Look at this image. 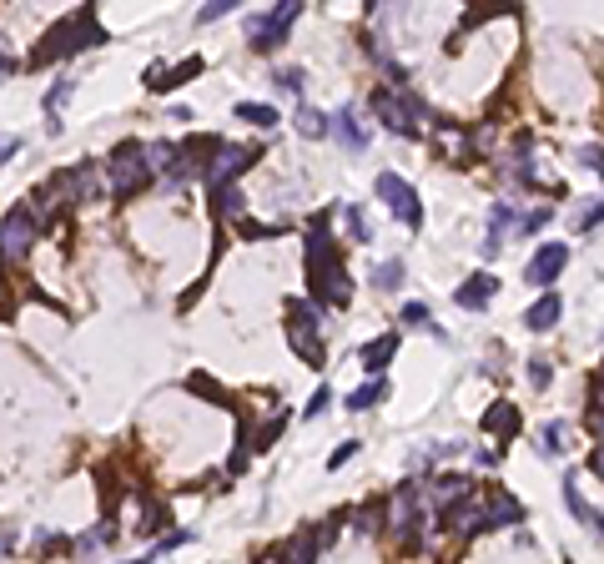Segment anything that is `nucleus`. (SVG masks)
I'll return each mask as SVG.
<instances>
[{
  "mask_svg": "<svg viewBox=\"0 0 604 564\" xmlns=\"http://www.w3.org/2000/svg\"><path fill=\"white\" fill-rule=\"evenodd\" d=\"M302 262H307V287H313L317 303H333L343 307L353 297V282H347L343 262H337V247L327 237V217H317L307 227V247H302Z\"/></svg>",
  "mask_w": 604,
  "mask_h": 564,
  "instance_id": "obj_1",
  "label": "nucleus"
},
{
  "mask_svg": "<svg viewBox=\"0 0 604 564\" xmlns=\"http://www.w3.org/2000/svg\"><path fill=\"white\" fill-rule=\"evenodd\" d=\"M86 45H106V31L96 25V11H91V5H81V11L65 15V21L45 35V45L35 51V65L55 61V55H76V51H86Z\"/></svg>",
  "mask_w": 604,
  "mask_h": 564,
  "instance_id": "obj_2",
  "label": "nucleus"
},
{
  "mask_svg": "<svg viewBox=\"0 0 604 564\" xmlns=\"http://www.w3.org/2000/svg\"><path fill=\"white\" fill-rule=\"evenodd\" d=\"M373 111H378V121H383L393 136H418L423 121H428L423 96H418V91H408V86H378L373 91Z\"/></svg>",
  "mask_w": 604,
  "mask_h": 564,
  "instance_id": "obj_3",
  "label": "nucleus"
},
{
  "mask_svg": "<svg viewBox=\"0 0 604 564\" xmlns=\"http://www.w3.org/2000/svg\"><path fill=\"white\" fill-rule=\"evenodd\" d=\"M146 146L141 141H121L116 152L106 156V186H111V196H136L141 186H146Z\"/></svg>",
  "mask_w": 604,
  "mask_h": 564,
  "instance_id": "obj_4",
  "label": "nucleus"
},
{
  "mask_svg": "<svg viewBox=\"0 0 604 564\" xmlns=\"http://www.w3.org/2000/svg\"><path fill=\"white\" fill-rule=\"evenodd\" d=\"M287 333H292V347L302 353V363H307V368H323L327 347H323V323H317L313 303H287Z\"/></svg>",
  "mask_w": 604,
  "mask_h": 564,
  "instance_id": "obj_5",
  "label": "nucleus"
},
{
  "mask_svg": "<svg viewBox=\"0 0 604 564\" xmlns=\"http://www.w3.org/2000/svg\"><path fill=\"white\" fill-rule=\"evenodd\" d=\"M297 15H302V0H282V5H272V11L252 15V21H247V41L257 45V51H272V45L287 41V31H292Z\"/></svg>",
  "mask_w": 604,
  "mask_h": 564,
  "instance_id": "obj_6",
  "label": "nucleus"
},
{
  "mask_svg": "<svg viewBox=\"0 0 604 564\" xmlns=\"http://www.w3.org/2000/svg\"><path fill=\"white\" fill-rule=\"evenodd\" d=\"M35 232H41V222H35L31 206H11V212L0 217V262H21L25 252H31Z\"/></svg>",
  "mask_w": 604,
  "mask_h": 564,
  "instance_id": "obj_7",
  "label": "nucleus"
},
{
  "mask_svg": "<svg viewBox=\"0 0 604 564\" xmlns=\"http://www.w3.org/2000/svg\"><path fill=\"white\" fill-rule=\"evenodd\" d=\"M378 196H383V206H388L403 227H423V202H418V192H413L398 172H383V176H378Z\"/></svg>",
  "mask_w": 604,
  "mask_h": 564,
  "instance_id": "obj_8",
  "label": "nucleus"
},
{
  "mask_svg": "<svg viewBox=\"0 0 604 564\" xmlns=\"http://www.w3.org/2000/svg\"><path fill=\"white\" fill-rule=\"evenodd\" d=\"M423 519H428L423 488H418V484H398V488H393V499H388V529L403 539V534L423 529Z\"/></svg>",
  "mask_w": 604,
  "mask_h": 564,
  "instance_id": "obj_9",
  "label": "nucleus"
},
{
  "mask_svg": "<svg viewBox=\"0 0 604 564\" xmlns=\"http://www.w3.org/2000/svg\"><path fill=\"white\" fill-rule=\"evenodd\" d=\"M252 166V146H216L206 162V182L212 186H237V176Z\"/></svg>",
  "mask_w": 604,
  "mask_h": 564,
  "instance_id": "obj_10",
  "label": "nucleus"
},
{
  "mask_svg": "<svg viewBox=\"0 0 604 564\" xmlns=\"http://www.w3.org/2000/svg\"><path fill=\"white\" fill-rule=\"evenodd\" d=\"M564 262H569V247H564V242H544V247L534 252V262H528V282H534V287H544V293H549L554 282H559Z\"/></svg>",
  "mask_w": 604,
  "mask_h": 564,
  "instance_id": "obj_11",
  "label": "nucleus"
},
{
  "mask_svg": "<svg viewBox=\"0 0 604 564\" xmlns=\"http://www.w3.org/2000/svg\"><path fill=\"white\" fill-rule=\"evenodd\" d=\"M468 494H474V484H468L464 474H443V478H433V488L423 494V504H428V514H448L453 504H464Z\"/></svg>",
  "mask_w": 604,
  "mask_h": 564,
  "instance_id": "obj_12",
  "label": "nucleus"
},
{
  "mask_svg": "<svg viewBox=\"0 0 604 564\" xmlns=\"http://www.w3.org/2000/svg\"><path fill=\"white\" fill-rule=\"evenodd\" d=\"M494 293H498L494 272H474V277H464V282H458V293H453V303L464 307V313H484V307L494 303Z\"/></svg>",
  "mask_w": 604,
  "mask_h": 564,
  "instance_id": "obj_13",
  "label": "nucleus"
},
{
  "mask_svg": "<svg viewBox=\"0 0 604 564\" xmlns=\"http://www.w3.org/2000/svg\"><path fill=\"white\" fill-rule=\"evenodd\" d=\"M317 549H323V544H317V534L302 529V534H292V539L272 554V564H317Z\"/></svg>",
  "mask_w": 604,
  "mask_h": 564,
  "instance_id": "obj_14",
  "label": "nucleus"
},
{
  "mask_svg": "<svg viewBox=\"0 0 604 564\" xmlns=\"http://www.w3.org/2000/svg\"><path fill=\"white\" fill-rule=\"evenodd\" d=\"M176 166H182V146H176V141H151L146 146V172L151 176H172L176 182Z\"/></svg>",
  "mask_w": 604,
  "mask_h": 564,
  "instance_id": "obj_15",
  "label": "nucleus"
},
{
  "mask_svg": "<svg viewBox=\"0 0 604 564\" xmlns=\"http://www.w3.org/2000/svg\"><path fill=\"white\" fill-rule=\"evenodd\" d=\"M327 126H333V136L343 141L347 152H363L367 146V131L357 126V116H353V106H343V111H333V116H327Z\"/></svg>",
  "mask_w": 604,
  "mask_h": 564,
  "instance_id": "obj_16",
  "label": "nucleus"
},
{
  "mask_svg": "<svg viewBox=\"0 0 604 564\" xmlns=\"http://www.w3.org/2000/svg\"><path fill=\"white\" fill-rule=\"evenodd\" d=\"M559 313H564L559 293H544L539 303H534V307L524 313V327H528V333H549V327L559 323Z\"/></svg>",
  "mask_w": 604,
  "mask_h": 564,
  "instance_id": "obj_17",
  "label": "nucleus"
},
{
  "mask_svg": "<svg viewBox=\"0 0 604 564\" xmlns=\"http://www.w3.org/2000/svg\"><path fill=\"white\" fill-rule=\"evenodd\" d=\"M484 509H488V529H504V524H518V519H524V504H518L514 494H488Z\"/></svg>",
  "mask_w": 604,
  "mask_h": 564,
  "instance_id": "obj_18",
  "label": "nucleus"
},
{
  "mask_svg": "<svg viewBox=\"0 0 604 564\" xmlns=\"http://www.w3.org/2000/svg\"><path fill=\"white\" fill-rule=\"evenodd\" d=\"M484 428L494 438H514L518 434V408H514V403H494V408L484 413Z\"/></svg>",
  "mask_w": 604,
  "mask_h": 564,
  "instance_id": "obj_19",
  "label": "nucleus"
},
{
  "mask_svg": "<svg viewBox=\"0 0 604 564\" xmlns=\"http://www.w3.org/2000/svg\"><path fill=\"white\" fill-rule=\"evenodd\" d=\"M393 353H398V333H383V337H373V343L363 347V368L378 378V373H383V363H388Z\"/></svg>",
  "mask_w": 604,
  "mask_h": 564,
  "instance_id": "obj_20",
  "label": "nucleus"
},
{
  "mask_svg": "<svg viewBox=\"0 0 604 564\" xmlns=\"http://www.w3.org/2000/svg\"><path fill=\"white\" fill-rule=\"evenodd\" d=\"M564 504H569V514H574V519H579V524H589V529H594V534H599V539H604V514H594L589 504L579 499V488H574V474L564 478Z\"/></svg>",
  "mask_w": 604,
  "mask_h": 564,
  "instance_id": "obj_21",
  "label": "nucleus"
},
{
  "mask_svg": "<svg viewBox=\"0 0 604 564\" xmlns=\"http://www.w3.org/2000/svg\"><path fill=\"white\" fill-rule=\"evenodd\" d=\"M383 398H388V383H383V378H373V383H363L357 393H347V408H353V413H363V408H373V403H383Z\"/></svg>",
  "mask_w": 604,
  "mask_h": 564,
  "instance_id": "obj_22",
  "label": "nucleus"
},
{
  "mask_svg": "<svg viewBox=\"0 0 604 564\" xmlns=\"http://www.w3.org/2000/svg\"><path fill=\"white\" fill-rule=\"evenodd\" d=\"M212 206L222 212V217H242V212H247V202H242L237 186H212Z\"/></svg>",
  "mask_w": 604,
  "mask_h": 564,
  "instance_id": "obj_23",
  "label": "nucleus"
},
{
  "mask_svg": "<svg viewBox=\"0 0 604 564\" xmlns=\"http://www.w3.org/2000/svg\"><path fill=\"white\" fill-rule=\"evenodd\" d=\"M237 116H242V121H252V126H262V131L277 126V106H267V101H242Z\"/></svg>",
  "mask_w": 604,
  "mask_h": 564,
  "instance_id": "obj_24",
  "label": "nucleus"
},
{
  "mask_svg": "<svg viewBox=\"0 0 604 564\" xmlns=\"http://www.w3.org/2000/svg\"><path fill=\"white\" fill-rule=\"evenodd\" d=\"M398 282H403V262L398 257H388V262H378V267H373V287H378V293H393Z\"/></svg>",
  "mask_w": 604,
  "mask_h": 564,
  "instance_id": "obj_25",
  "label": "nucleus"
},
{
  "mask_svg": "<svg viewBox=\"0 0 604 564\" xmlns=\"http://www.w3.org/2000/svg\"><path fill=\"white\" fill-rule=\"evenodd\" d=\"M589 428L604 438V373L594 378V388H589Z\"/></svg>",
  "mask_w": 604,
  "mask_h": 564,
  "instance_id": "obj_26",
  "label": "nucleus"
},
{
  "mask_svg": "<svg viewBox=\"0 0 604 564\" xmlns=\"http://www.w3.org/2000/svg\"><path fill=\"white\" fill-rule=\"evenodd\" d=\"M162 524H166V509H162V504H156V499H141V529H136V534H156Z\"/></svg>",
  "mask_w": 604,
  "mask_h": 564,
  "instance_id": "obj_27",
  "label": "nucleus"
},
{
  "mask_svg": "<svg viewBox=\"0 0 604 564\" xmlns=\"http://www.w3.org/2000/svg\"><path fill=\"white\" fill-rule=\"evenodd\" d=\"M539 454H564V423H544L539 428Z\"/></svg>",
  "mask_w": 604,
  "mask_h": 564,
  "instance_id": "obj_28",
  "label": "nucleus"
},
{
  "mask_svg": "<svg viewBox=\"0 0 604 564\" xmlns=\"http://www.w3.org/2000/svg\"><path fill=\"white\" fill-rule=\"evenodd\" d=\"M297 131H302V136H323V131H327V116H323V111H313V106H302V111H297Z\"/></svg>",
  "mask_w": 604,
  "mask_h": 564,
  "instance_id": "obj_29",
  "label": "nucleus"
},
{
  "mask_svg": "<svg viewBox=\"0 0 604 564\" xmlns=\"http://www.w3.org/2000/svg\"><path fill=\"white\" fill-rule=\"evenodd\" d=\"M71 101V81H55L51 91H45V116H51V126H55V111Z\"/></svg>",
  "mask_w": 604,
  "mask_h": 564,
  "instance_id": "obj_30",
  "label": "nucleus"
},
{
  "mask_svg": "<svg viewBox=\"0 0 604 564\" xmlns=\"http://www.w3.org/2000/svg\"><path fill=\"white\" fill-rule=\"evenodd\" d=\"M343 222H347V232H353L357 242H367V237H373V232H367V217H363V206H353V202H347V206H343Z\"/></svg>",
  "mask_w": 604,
  "mask_h": 564,
  "instance_id": "obj_31",
  "label": "nucleus"
},
{
  "mask_svg": "<svg viewBox=\"0 0 604 564\" xmlns=\"http://www.w3.org/2000/svg\"><path fill=\"white\" fill-rule=\"evenodd\" d=\"M599 222H604V196H599V202H589V206H584L579 217H574V227H579V232H594Z\"/></svg>",
  "mask_w": 604,
  "mask_h": 564,
  "instance_id": "obj_32",
  "label": "nucleus"
},
{
  "mask_svg": "<svg viewBox=\"0 0 604 564\" xmlns=\"http://www.w3.org/2000/svg\"><path fill=\"white\" fill-rule=\"evenodd\" d=\"M277 86L292 91V96H302V86H307V76H302L297 65H287V71H277Z\"/></svg>",
  "mask_w": 604,
  "mask_h": 564,
  "instance_id": "obj_33",
  "label": "nucleus"
},
{
  "mask_svg": "<svg viewBox=\"0 0 604 564\" xmlns=\"http://www.w3.org/2000/svg\"><path fill=\"white\" fill-rule=\"evenodd\" d=\"M232 5H237V0H212V5H202V15H196V21L212 25V21H222V15L232 11Z\"/></svg>",
  "mask_w": 604,
  "mask_h": 564,
  "instance_id": "obj_34",
  "label": "nucleus"
},
{
  "mask_svg": "<svg viewBox=\"0 0 604 564\" xmlns=\"http://www.w3.org/2000/svg\"><path fill=\"white\" fill-rule=\"evenodd\" d=\"M403 323H433V313H428V303H403Z\"/></svg>",
  "mask_w": 604,
  "mask_h": 564,
  "instance_id": "obj_35",
  "label": "nucleus"
},
{
  "mask_svg": "<svg viewBox=\"0 0 604 564\" xmlns=\"http://www.w3.org/2000/svg\"><path fill=\"white\" fill-rule=\"evenodd\" d=\"M327 398H333V393H327V388H317L313 398H307V408H302V418H317V413L327 408Z\"/></svg>",
  "mask_w": 604,
  "mask_h": 564,
  "instance_id": "obj_36",
  "label": "nucleus"
},
{
  "mask_svg": "<svg viewBox=\"0 0 604 564\" xmlns=\"http://www.w3.org/2000/svg\"><path fill=\"white\" fill-rule=\"evenodd\" d=\"M353 454H357V438H347L343 448H333V458H327V468H343V464H347V458H353Z\"/></svg>",
  "mask_w": 604,
  "mask_h": 564,
  "instance_id": "obj_37",
  "label": "nucleus"
},
{
  "mask_svg": "<svg viewBox=\"0 0 604 564\" xmlns=\"http://www.w3.org/2000/svg\"><path fill=\"white\" fill-rule=\"evenodd\" d=\"M528 378H534V383H539V388H544V383L554 378V368H549V363H544V358H534V363H528Z\"/></svg>",
  "mask_w": 604,
  "mask_h": 564,
  "instance_id": "obj_38",
  "label": "nucleus"
},
{
  "mask_svg": "<svg viewBox=\"0 0 604 564\" xmlns=\"http://www.w3.org/2000/svg\"><path fill=\"white\" fill-rule=\"evenodd\" d=\"M579 162H584V166H594V172H604V146H584Z\"/></svg>",
  "mask_w": 604,
  "mask_h": 564,
  "instance_id": "obj_39",
  "label": "nucleus"
},
{
  "mask_svg": "<svg viewBox=\"0 0 604 564\" xmlns=\"http://www.w3.org/2000/svg\"><path fill=\"white\" fill-rule=\"evenodd\" d=\"M589 468H594V474L604 478V444H599V448H594V454H589Z\"/></svg>",
  "mask_w": 604,
  "mask_h": 564,
  "instance_id": "obj_40",
  "label": "nucleus"
},
{
  "mask_svg": "<svg viewBox=\"0 0 604 564\" xmlns=\"http://www.w3.org/2000/svg\"><path fill=\"white\" fill-rule=\"evenodd\" d=\"M15 152H21V141H0V162H11Z\"/></svg>",
  "mask_w": 604,
  "mask_h": 564,
  "instance_id": "obj_41",
  "label": "nucleus"
},
{
  "mask_svg": "<svg viewBox=\"0 0 604 564\" xmlns=\"http://www.w3.org/2000/svg\"><path fill=\"white\" fill-rule=\"evenodd\" d=\"M5 65H11V61H5V55H0V71H5Z\"/></svg>",
  "mask_w": 604,
  "mask_h": 564,
  "instance_id": "obj_42",
  "label": "nucleus"
},
{
  "mask_svg": "<svg viewBox=\"0 0 604 564\" xmlns=\"http://www.w3.org/2000/svg\"><path fill=\"white\" fill-rule=\"evenodd\" d=\"M267 564H272V559H267Z\"/></svg>",
  "mask_w": 604,
  "mask_h": 564,
  "instance_id": "obj_43",
  "label": "nucleus"
}]
</instances>
